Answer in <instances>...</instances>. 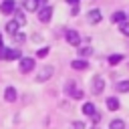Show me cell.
<instances>
[{
  "mask_svg": "<svg viewBox=\"0 0 129 129\" xmlns=\"http://www.w3.org/2000/svg\"><path fill=\"white\" fill-rule=\"evenodd\" d=\"M52 75H54V69H52L50 64H44V67L40 69V73L36 75V81H38V83H44V81H48Z\"/></svg>",
  "mask_w": 129,
  "mask_h": 129,
  "instance_id": "1",
  "label": "cell"
},
{
  "mask_svg": "<svg viewBox=\"0 0 129 129\" xmlns=\"http://www.w3.org/2000/svg\"><path fill=\"white\" fill-rule=\"evenodd\" d=\"M34 58H30V56H24V58H20V73H30L32 69H34Z\"/></svg>",
  "mask_w": 129,
  "mask_h": 129,
  "instance_id": "2",
  "label": "cell"
},
{
  "mask_svg": "<svg viewBox=\"0 0 129 129\" xmlns=\"http://www.w3.org/2000/svg\"><path fill=\"white\" fill-rule=\"evenodd\" d=\"M64 36H67V42H69V44H73V46H79V44H81V34H79L77 30H67Z\"/></svg>",
  "mask_w": 129,
  "mask_h": 129,
  "instance_id": "3",
  "label": "cell"
},
{
  "mask_svg": "<svg viewBox=\"0 0 129 129\" xmlns=\"http://www.w3.org/2000/svg\"><path fill=\"white\" fill-rule=\"evenodd\" d=\"M50 18H52V8L50 6H42L38 10V20L40 22H50Z\"/></svg>",
  "mask_w": 129,
  "mask_h": 129,
  "instance_id": "4",
  "label": "cell"
},
{
  "mask_svg": "<svg viewBox=\"0 0 129 129\" xmlns=\"http://www.w3.org/2000/svg\"><path fill=\"white\" fill-rule=\"evenodd\" d=\"M14 8H16V0H4V2L0 4V12H2V14H12Z\"/></svg>",
  "mask_w": 129,
  "mask_h": 129,
  "instance_id": "5",
  "label": "cell"
},
{
  "mask_svg": "<svg viewBox=\"0 0 129 129\" xmlns=\"http://www.w3.org/2000/svg\"><path fill=\"white\" fill-rule=\"evenodd\" d=\"M87 20H89V24H97V22H101V10H99V8H93V10H89V14H87Z\"/></svg>",
  "mask_w": 129,
  "mask_h": 129,
  "instance_id": "6",
  "label": "cell"
},
{
  "mask_svg": "<svg viewBox=\"0 0 129 129\" xmlns=\"http://www.w3.org/2000/svg\"><path fill=\"white\" fill-rule=\"evenodd\" d=\"M103 89H105V81L101 77H95L93 79V93L99 95V93H103Z\"/></svg>",
  "mask_w": 129,
  "mask_h": 129,
  "instance_id": "7",
  "label": "cell"
},
{
  "mask_svg": "<svg viewBox=\"0 0 129 129\" xmlns=\"http://www.w3.org/2000/svg\"><path fill=\"white\" fill-rule=\"evenodd\" d=\"M71 67H73L75 71H85V69L89 67V62H87L85 58H75V60L71 62Z\"/></svg>",
  "mask_w": 129,
  "mask_h": 129,
  "instance_id": "8",
  "label": "cell"
},
{
  "mask_svg": "<svg viewBox=\"0 0 129 129\" xmlns=\"http://www.w3.org/2000/svg\"><path fill=\"white\" fill-rule=\"evenodd\" d=\"M16 97H18V93H16V89H14V87H8V89L4 91V99H6L8 103H14V101H16Z\"/></svg>",
  "mask_w": 129,
  "mask_h": 129,
  "instance_id": "9",
  "label": "cell"
},
{
  "mask_svg": "<svg viewBox=\"0 0 129 129\" xmlns=\"http://www.w3.org/2000/svg\"><path fill=\"white\" fill-rule=\"evenodd\" d=\"M125 18H127V14H125L123 10H117V12L111 14V22H119V24H121V22H125Z\"/></svg>",
  "mask_w": 129,
  "mask_h": 129,
  "instance_id": "10",
  "label": "cell"
},
{
  "mask_svg": "<svg viewBox=\"0 0 129 129\" xmlns=\"http://www.w3.org/2000/svg\"><path fill=\"white\" fill-rule=\"evenodd\" d=\"M22 4H24V10H28V12L38 10V0H24Z\"/></svg>",
  "mask_w": 129,
  "mask_h": 129,
  "instance_id": "11",
  "label": "cell"
},
{
  "mask_svg": "<svg viewBox=\"0 0 129 129\" xmlns=\"http://www.w3.org/2000/svg\"><path fill=\"white\" fill-rule=\"evenodd\" d=\"M107 109L109 111H117L119 109V99L117 97H109L107 99Z\"/></svg>",
  "mask_w": 129,
  "mask_h": 129,
  "instance_id": "12",
  "label": "cell"
},
{
  "mask_svg": "<svg viewBox=\"0 0 129 129\" xmlns=\"http://www.w3.org/2000/svg\"><path fill=\"white\" fill-rule=\"evenodd\" d=\"M18 28H20V24H18L16 20H10V22L6 24V32H10V34H16Z\"/></svg>",
  "mask_w": 129,
  "mask_h": 129,
  "instance_id": "13",
  "label": "cell"
},
{
  "mask_svg": "<svg viewBox=\"0 0 129 129\" xmlns=\"http://www.w3.org/2000/svg\"><path fill=\"white\" fill-rule=\"evenodd\" d=\"M83 113H85V115H89V117H93V115L97 113V109H95V105H93V103H85V105H83Z\"/></svg>",
  "mask_w": 129,
  "mask_h": 129,
  "instance_id": "14",
  "label": "cell"
},
{
  "mask_svg": "<svg viewBox=\"0 0 129 129\" xmlns=\"http://www.w3.org/2000/svg\"><path fill=\"white\" fill-rule=\"evenodd\" d=\"M6 58H8V60L20 58V48H8V52H6Z\"/></svg>",
  "mask_w": 129,
  "mask_h": 129,
  "instance_id": "15",
  "label": "cell"
},
{
  "mask_svg": "<svg viewBox=\"0 0 129 129\" xmlns=\"http://www.w3.org/2000/svg\"><path fill=\"white\" fill-rule=\"evenodd\" d=\"M77 89H79V87H77V83H75V81H69V83L64 85V93H67V95H71V97H73V93H75Z\"/></svg>",
  "mask_w": 129,
  "mask_h": 129,
  "instance_id": "16",
  "label": "cell"
},
{
  "mask_svg": "<svg viewBox=\"0 0 129 129\" xmlns=\"http://www.w3.org/2000/svg\"><path fill=\"white\" fill-rule=\"evenodd\" d=\"M77 50H79V58L91 56V54H93V48H91V46H81V48H77Z\"/></svg>",
  "mask_w": 129,
  "mask_h": 129,
  "instance_id": "17",
  "label": "cell"
},
{
  "mask_svg": "<svg viewBox=\"0 0 129 129\" xmlns=\"http://www.w3.org/2000/svg\"><path fill=\"white\" fill-rule=\"evenodd\" d=\"M109 129H125V123H123L121 119H113V121L109 123Z\"/></svg>",
  "mask_w": 129,
  "mask_h": 129,
  "instance_id": "18",
  "label": "cell"
},
{
  "mask_svg": "<svg viewBox=\"0 0 129 129\" xmlns=\"http://www.w3.org/2000/svg\"><path fill=\"white\" fill-rule=\"evenodd\" d=\"M121 60H123V54H111V56H109V64H111V67L119 64Z\"/></svg>",
  "mask_w": 129,
  "mask_h": 129,
  "instance_id": "19",
  "label": "cell"
},
{
  "mask_svg": "<svg viewBox=\"0 0 129 129\" xmlns=\"http://www.w3.org/2000/svg\"><path fill=\"white\" fill-rule=\"evenodd\" d=\"M117 91L119 93H127L129 91V81H119L117 83Z\"/></svg>",
  "mask_w": 129,
  "mask_h": 129,
  "instance_id": "20",
  "label": "cell"
},
{
  "mask_svg": "<svg viewBox=\"0 0 129 129\" xmlns=\"http://www.w3.org/2000/svg\"><path fill=\"white\" fill-rule=\"evenodd\" d=\"M14 20L18 22V24H24L26 20H24V16H22V12L20 10H14Z\"/></svg>",
  "mask_w": 129,
  "mask_h": 129,
  "instance_id": "21",
  "label": "cell"
},
{
  "mask_svg": "<svg viewBox=\"0 0 129 129\" xmlns=\"http://www.w3.org/2000/svg\"><path fill=\"white\" fill-rule=\"evenodd\" d=\"M12 38H14V42H16V44H22V42H24V38H26V36H24V34H22V32H16V34H12Z\"/></svg>",
  "mask_w": 129,
  "mask_h": 129,
  "instance_id": "22",
  "label": "cell"
},
{
  "mask_svg": "<svg viewBox=\"0 0 129 129\" xmlns=\"http://www.w3.org/2000/svg\"><path fill=\"white\" fill-rule=\"evenodd\" d=\"M119 28H121V34L129 36V22H127V20H125V22H121V24H119Z\"/></svg>",
  "mask_w": 129,
  "mask_h": 129,
  "instance_id": "23",
  "label": "cell"
},
{
  "mask_svg": "<svg viewBox=\"0 0 129 129\" xmlns=\"http://www.w3.org/2000/svg\"><path fill=\"white\" fill-rule=\"evenodd\" d=\"M71 129H85V123L83 121H73L71 123Z\"/></svg>",
  "mask_w": 129,
  "mask_h": 129,
  "instance_id": "24",
  "label": "cell"
},
{
  "mask_svg": "<svg viewBox=\"0 0 129 129\" xmlns=\"http://www.w3.org/2000/svg\"><path fill=\"white\" fill-rule=\"evenodd\" d=\"M46 54H48V48H46V46H44V48H40V50L36 52V56H38V58H44Z\"/></svg>",
  "mask_w": 129,
  "mask_h": 129,
  "instance_id": "25",
  "label": "cell"
},
{
  "mask_svg": "<svg viewBox=\"0 0 129 129\" xmlns=\"http://www.w3.org/2000/svg\"><path fill=\"white\" fill-rule=\"evenodd\" d=\"M91 119H93V123H95V125H97V123H99V121H101V113H99V111H97V113H95V115H93V117H91Z\"/></svg>",
  "mask_w": 129,
  "mask_h": 129,
  "instance_id": "26",
  "label": "cell"
},
{
  "mask_svg": "<svg viewBox=\"0 0 129 129\" xmlns=\"http://www.w3.org/2000/svg\"><path fill=\"white\" fill-rule=\"evenodd\" d=\"M6 52H8V48L6 46H0V58H6Z\"/></svg>",
  "mask_w": 129,
  "mask_h": 129,
  "instance_id": "27",
  "label": "cell"
},
{
  "mask_svg": "<svg viewBox=\"0 0 129 129\" xmlns=\"http://www.w3.org/2000/svg\"><path fill=\"white\" fill-rule=\"evenodd\" d=\"M71 14H73V16H77V14H79V6H73V10H71Z\"/></svg>",
  "mask_w": 129,
  "mask_h": 129,
  "instance_id": "28",
  "label": "cell"
},
{
  "mask_svg": "<svg viewBox=\"0 0 129 129\" xmlns=\"http://www.w3.org/2000/svg\"><path fill=\"white\" fill-rule=\"evenodd\" d=\"M67 2H69L71 6H79V0H67Z\"/></svg>",
  "mask_w": 129,
  "mask_h": 129,
  "instance_id": "29",
  "label": "cell"
},
{
  "mask_svg": "<svg viewBox=\"0 0 129 129\" xmlns=\"http://www.w3.org/2000/svg\"><path fill=\"white\" fill-rule=\"evenodd\" d=\"M0 46H2V36H0Z\"/></svg>",
  "mask_w": 129,
  "mask_h": 129,
  "instance_id": "30",
  "label": "cell"
}]
</instances>
